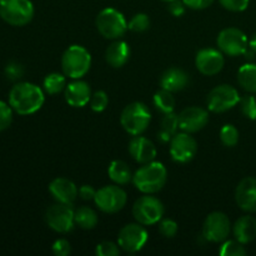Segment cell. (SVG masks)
I'll return each mask as SVG.
<instances>
[{"mask_svg":"<svg viewBox=\"0 0 256 256\" xmlns=\"http://www.w3.org/2000/svg\"><path fill=\"white\" fill-rule=\"evenodd\" d=\"M49 192L58 202L72 205L79 195L76 185L66 178H56L49 185Z\"/></svg>","mask_w":256,"mask_h":256,"instance_id":"cell-20","label":"cell"},{"mask_svg":"<svg viewBox=\"0 0 256 256\" xmlns=\"http://www.w3.org/2000/svg\"><path fill=\"white\" fill-rule=\"evenodd\" d=\"M129 152L139 164H148L156 158V148L154 142L142 135H135L129 142Z\"/></svg>","mask_w":256,"mask_h":256,"instance_id":"cell-18","label":"cell"},{"mask_svg":"<svg viewBox=\"0 0 256 256\" xmlns=\"http://www.w3.org/2000/svg\"><path fill=\"white\" fill-rule=\"evenodd\" d=\"M96 190L92 186V185H82L79 189V196L82 200H94Z\"/></svg>","mask_w":256,"mask_h":256,"instance_id":"cell-43","label":"cell"},{"mask_svg":"<svg viewBox=\"0 0 256 256\" xmlns=\"http://www.w3.org/2000/svg\"><path fill=\"white\" fill-rule=\"evenodd\" d=\"M164 205L158 198L152 196V194H145L140 196L132 205V216L139 224L144 226L154 225L162 219L164 215Z\"/></svg>","mask_w":256,"mask_h":256,"instance_id":"cell-7","label":"cell"},{"mask_svg":"<svg viewBox=\"0 0 256 256\" xmlns=\"http://www.w3.org/2000/svg\"><path fill=\"white\" fill-rule=\"evenodd\" d=\"M128 28L134 32H146V30L150 28L149 16H148L146 14H144V12L135 14L134 16L132 18V20L129 22V24H128Z\"/></svg>","mask_w":256,"mask_h":256,"instance_id":"cell-33","label":"cell"},{"mask_svg":"<svg viewBox=\"0 0 256 256\" xmlns=\"http://www.w3.org/2000/svg\"><path fill=\"white\" fill-rule=\"evenodd\" d=\"M232 232L238 242L249 244L256 238V219L250 215L239 218L232 226Z\"/></svg>","mask_w":256,"mask_h":256,"instance_id":"cell-23","label":"cell"},{"mask_svg":"<svg viewBox=\"0 0 256 256\" xmlns=\"http://www.w3.org/2000/svg\"><path fill=\"white\" fill-rule=\"evenodd\" d=\"M182 2L189 9L202 10L209 8L214 2V0H182Z\"/></svg>","mask_w":256,"mask_h":256,"instance_id":"cell-41","label":"cell"},{"mask_svg":"<svg viewBox=\"0 0 256 256\" xmlns=\"http://www.w3.org/2000/svg\"><path fill=\"white\" fill-rule=\"evenodd\" d=\"M190 82V78L186 72L180 68H170L162 72L160 78V85L162 89L169 90L172 92H178L184 90Z\"/></svg>","mask_w":256,"mask_h":256,"instance_id":"cell-21","label":"cell"},{"mask_svg":"<svg viewBox=\"0 0 256 256\" xmlns=\"http://www.w3.org/2000/svg\"><path fill=\"white\" fill-rule=\"evenodd\" d=\"M5 75L9 80H19L20 78L24 75V68L19 64V62H9L5 68Z\"/></svg>","mask_w":256,"mask_h":256,"instance_id":"cell-39","label":"cell"},{"mask_svg":"<svg viewBox=\"0 0 256 256\" xmlns=\"http://www.w3.org/2000/svg\"><path fill=\"white\" fill-rule=\"evenodd\" d=\"M75 225L84 230H92L98 225L99 218L95 210L89 206H80L79 209L75 210L74 212Z\"/></svg>","mask_w":256,"mask_h":256,"instance_id":"cell-27","label":"cell"},{"mask_svg":"<svg viewBox=\"0 0 256 256\" xmlns=\"http://www.w3.org/2000/svg\"><path fill=\"white\" fill-rule=\"evenodd\" d=\"M89 104L92 112H102L106 109L108 104H109V96H108V94L105 92L99 90V92H95L92 95V99H90Z\"/></svg>","mask_w":256,"mask_h":256,"instance_id":"cell-34","label":"cell"},{"mask_svg":"<svg viewBox=\"0 0 256 256\" xmlns=\"http://www.w3.org/2000/svg\"><path fill=\"white\" fill-rule=\"evenodd\" d=\"M232 232V224L226 214L214 212L209 214L202 224V238L210 242H224Z\"/></svg>","mask_w":256,"mask_h":256,"instance_id":"cell-12","label":"cell"},{"mask_svg":"<svg viewBox=\"0 0 256 256\" xmlns=\"http://www.w3.org/2000/svg\"><path fill=\"white\" fill-rule=\"evenodd\" d=\"M130 46L128 42L116 39L108 46L105 52V60L110 66L119 69L122 68L130 59Z\"/></svg>","mask_w":256,"mask_h":256,"instance_id":"cell-22","label":"cell"},{"mask_svg":"<svg viewBox=\"0 0 256 256\" xmlns=\"http://www.w3.org/2000/svg\"><path fill=\"white\" fill-rule=\"evenodd\" d=\"M108 174L116 185H126L132 180V174L129 165L122 160H114L110 162Z\"/></svg>","mask_w":256,"mask_h":256,"instance_id":"cell-24","label":"cell"},{"mask_svg":"<svg viewBox=\"0 0 256 256\" xmlns=\"http://www.w3.org/2000/svg\"><path fill=\"white\" fill-rule=\"evenodd\" d=\"M126 192L119 185L102 186V189L96 190V194L94 198L95 205L99 208V210H102V212H106V214L119 212L126 205Z\"/></svg>","mask_w":256,"mask_h":256,"instance_id":"cell-8","label":"cell"},{"mask_svg":"<svg viewBox=\"0 0 256 256\" xmlns=\"http://www.w3.org/2000/svg\"><path fill=\"white\" fill-rule=\"evenodd\" d=\"M154 102L155 108L162 114H168V112H172L175 109V98L172 96V92L169 90L160 89L159 92H155L154 95Z\"/></svg>","mask_w":256,"mask_h":256,"instance_id":"cell-29","label":"cell"},{"mask_svg":"<svg viewBox=\"0 0 256 256\" xmlns=\"http://www.w3.org/2000/svg\"><path fill=\"white\" fill-rule=\"evenodd\" d=\"M92 66V55L82 45H72L62 56V74L70 79H82Z\"/></svg>","mask_w":256,"mask_h":256,"instance_id":"cell-3","label":"cell"},{"mask_svg":"<svg viewBox=\"0 0 256 256\" xmlns=\"http://www.w3.org/2000/svg\"><path fill=\"white\" fill-rule=\"evenodd\" d=\"M185 6H186V5L184 4L182 0H174V2H169L168 9H169V12H172L174 16H182L185 12Z\"/></svg>","mask_w":256,"mask_h":256,"instance_id":"cell-42","label":"cell"},{"mask_svg":"<svg viewBox=\"0 0 256 256\" xmlns=\"http://www.w3.org/2000/svg\"><path fill=\"white\" fill-rule=\"evenodd\" d=\"M149 239L146 229L142 224H128L122 228L118 235V244L124 252L134 254L140 252Z\"/></svg>","mask_w":256,"mask_h":256,"instance_id":"cell-13","label":"cell"},{"mask_svg":"<svg viewBox=\"0 0 256 256\" xmlns=\"http://www.w3.org/2000/svg\"><path fill=\"white\" fill-rule=\"evenodd\" d=\"M95 254L98 256H118L120 255V246L112 242H102L96 245Z\"/></svg>","mask_w":256,"mask_h":256,"instance_id":"cell-36","label":"cell"},{"mask_svg":"<svg viewBox=\"0 0 256 256\" xmlns=\"http://www.w3.org/2000/svg\"><path fill=\"white\" fill-rule=\"evenodd\" d=\"M0 16L12 26H24L34 18V5L30 0H4L0 4Z\"/></svg>","mask_w":256,"mask_h":256,"instance_id":"cell-6","label":"cell"},{"mask_svg":"<svg viewBox=\"0 0 256 256\" xmlns=\"http://www.w3.org/2000/svg\"><path fill=\"white\" fill-rule=\"evenodd\" d=\"M2 2H4V0H0V4H2Z\"/></svg>","mask_w":256,"mask_h":256,"instance_id":"cell-47","label":"cell"},{"mask_svg":"<svg viewBox=\"0 0 256 256\" xmlns=\"http://www.w3.org/2000/svg\"><path fill=\"white\" fill-rule=\"evenodd\" d=\"M12 122V108L0 100V132L6 130Z\"/></svg>","mask_w":256,"mask_h":256,"instance_id":"cell-35","label":"cell"},{"mask_svg":"<svg viewBox=\"0 0 256 256\" xmlns=\"http://www.w3.org/2000/svg\"><path fill=\"white\" fill-rule=\"evenodd\" d=\"M74 212L75 210L72 209V205L58 202L48 208L45 212V222L48 226L54 232L59 234H66L74 229Z\"/></svg>","mask_w":256,"mask_h":256,"instance_id":"cell-9","label":"cell"},{"mask_svg":"<svg viewBox=\"0 0 256 256\" xmlns=\"http://www.w3.org/2000/svg\"><path fill=\"white\" fill-rule=\"evenodd\" d=\"M170 155L175 162L185 164L194 159L198 152V142L189 132H176L170 140Z\"/></svg>","mask_w":256,"mask_h":256,"instance_id":"cell-14","label":"cell"},{"mask_svg":"<svg viewBox=\"0 0 256 256\" xmlns=\"http://www.w3.org/2000/svg\"><path fill=\"white\" fill-rule=\"evenodd\" d=\"M242 55H244V56H245V59L249 60V62H252V60L255 59L256 52L252 49H250V48H248V49L245 50V52Z\"/></svg>","mask_w":256,"mask_h":256,"instance_id":"cell-44","label":"cell"},{"mask_svg":"<svg viewBox=\"0 0 256 256\" xmlns=\"http://www.w3.org/2000/svg\"><path fill=\"white\" fill-rule=\"evenodd\" d=\"M220 140L228 148H232L239 142V130L232 124H226L220 130Z\"/></svg>","mask_w":256,"mask_h":256,"instance_id":"cell-31","label":"cell"},{"mask_svg":"<svg viewBox=\"0 0 256 256\" xmlns=\"http://www.w3.org/2000/svg\"><path fill=\"white\" fill-rule=\"evenodd\" d=\"M240 110L245 118L250 120H256V98L254 95H245L240 98Z\"/></svg>","mask_w":256,"mask_h":256,"instance_id":"cell-32","label":"cell"},{"mask_svg":"<svg viewBox=\"0 0 256 256\" xmlns=\"http://www.w3.org/2000/svg\"><path fill=\"white\" fill-rule=\"evenodd\" d=\"M95 25H96L98 32L105 39L110 40L120 39L126 32V30L129 29L124 15L119 10L114 9V8L102 9L98 14L96 20H95Z\"/></svg>","mask_w":256,"mask_h":256,"instance_id":"cell-5","label":"cell"},{"mask_svg":"<svg viewBox=\"0 0 256 256\" xmlns=\"http://www.w3.org/2000/svg\"><path fill=\"white\" fill-rule=\"evenodd\" d=\"M219 255L222 256H244L246 255L244 244L235 240H225L224 244L220 246Z\"/></svg>","mask_w":256,"mask_h":256,"instance_id":"cell-30","label":"cell"},{"mask_svg":"<svg viewBox=\"0 0 256 256\" xmlns=\"http://www.w3.org/2000/svg\"><path fill=\"white\" fill-rule=\"evenodd\" d=\"M66 76L60 72H50L42 82L44 92L49 95H56L66 88Z\"/></svg>","mask_w":256,"mask_h":256,"instance_id":"cell-28","label":"cell"},{"mask_svg":"<svg viewBox=\"0 0 256 256\" xmlns=\"http://www.w3.org/2000/svg\"><path fill=\"white\" fill-rule=\"evenodd\" d=\"M224 64L225 59L222 52L212 48L202 49L195 56V66L202 75L206 76L219 74L224 68Z\"/></svg>","mask_w":256,"mask_h":256,"instance_id":"cell-15","label":"cell"},{"mask_svg":"<svg viewBox=\"0 0 256 256\" xmlns=\"http://www.w3.org/2000/svg\"><path fill=\"white\" fill-rule=\"evenodd\" d=\"M240 102V95L234 86L222 84L215 86L206 98V104L210 112H225L236 106Z\"/></svg>","mask_w":256,"mask_h":256,"instance_id":"cell-10","label":"cell"},{"mask_svg":"<svg viewBox=\"0 0 256 256\" xmlns=\"http://www.w3.org/2000/svg\"><path fill=\"white\" fill-rule=\"evenodd\" d=\"M92 89L86 82L74 79L66 85L64 90L65 102L72 108H82L89 104L92 99Z\"/></svg>","mask_w":256,"mask_h":256,"instance_id":"cell-19","label":"cell"},{"mask_svg":"<svg viewBox=\"0 0 256 256\" xmlns=\"http://www.w3.org/2000/svg\"><path fill=\"white\" fill-rule=\"evenodd\" d=\"M208 122H209V112L199 106L185 108L179 114V129L189 134L204 129Z\"/></svg>","mask_w":256,"mask_h":256,"instance_id":"cell-16","label":"cell"},{"mask_svg":"<svg viewBox=\"0 0 256 256\" xmlns=\"http://www.w3.org/2000/svg\"><path fill=\"white\" fill-rule=\"evenodd\" d=\"M218 46L222 54H226L229 56H239L245 52V50L249 48V40L238 28H226L222 30L218 35Z\"/></svg>","mask_w":256,"mask_h":256,"instance_id":"cell-11","label":"cell"},{"mask_svg":"<svg viewBox=\"0 0 256 256\" xmlns=\"http://www.w3.org/2000/svg\"><path fill=\"white\" fill-rule=\"evenodd\" d=\"M45 102L42 88L32 82H18L9 92V104L19 115H30L42 109Z\"/></svg>","mask_w":256,"mask_h":256,"instance_id":"cell-1","label":"cell"},{"mask_svg":"<svg viewBox=\"0 0 256 256\" xmlns=\"http://www.w3.org/2000/svg\"><path fill=\"white\" fill-rule=\"evenodd\" d=\"M162 2H174V0H162Z\"/></svg>","mask_w":256,"mask_h":256,"instance_id":"cell-46","label":"cell"},{"mask_svg":"<svg viewBox=\"0 0 256 256\" xmlns=\"http://www.w3.org/2000/svg\"><path fill=\"white\" fill-rule=\"evenodd\" d=\"M235 202L246 212H256V178H244L235 189Z\"/></svg>","mask_w":256,"mask_h":256,"instance_id":"cell-17","label":"cell"},{"mask_svg":"<svg viewBox=\"0 0 256 256\" xmlns=\"http://www.w3.org/2000/svg\"><path fill=\"white\" fill-rule=\"evenodd\" d=\"M178 129H179V115L175 114L174 112L164 114V118L162 120V128H160V132H158V139L162 144L170 142L172 138L178 132Z\"/></svg>","mask_w":256,"mask_h":256,"instance_id":"cell-25","label":"cell"},{"mask_svg":"<svg viewBox=\"0 0 256 256\" xmlns=\"http://www.w3.org/2000/svg\"><path fill=\"white\" fill-rule=\"evenodd\" d=\"M168 180L166 168L158 162L142 164L132 175L135 188L142 194H155L165 186Z\"/></svg>","mask_w":256,"mask_h":256,"instance_id":"cell-2","label":"cell"},{"mask_svg":"<svg viewBox=\"0 0 256 256\" xmlns=\"http://www.w3.org/2000/svg\"><path fill=\"white\" fill-rule=\"evenodd\" d=\"M152 122V112L144 102H135L126 105L120 115V122L126 132L135 136L142 135Z\"/></svg>","mask_w":256,"mask_h":256,"instance_id":"cell-4","label":"cell"},{"mask_svg":"<svg viewBox=\"0 0 256 256\" xmlns=\"http://www.w3.org/2000/svg\"><path fill=\"white\" fill-rule=\"evenodd\" d=\"M159 232L164 238L172 239L176 235L178 232V224L176 222L172 219H162L159 222Z\"/></svg>","mask_w":256,"mask_h":256,"instance_id":"cell-37","label":"cell"},{"mask_svg":"<svg viewBox=\"0 0 256 256\" xmlns=\"http://www.w3.org/2000/svg\"><path fill=\"white\" fill-rule=\"evenodd\" d=\"M52 252L56 256H68L72 252V246L66 239H58L52 244Z\"/></svg>","mask_w":256,"mask_h":256,"instance_id":"cell-40","label":"cell"},{"mask_svg":"<svg viewBox=\"0 0 256 256\" xmlns=\"http://www.w3.org/2000/svg\"><path fill=\"white\" fill-rule=\"evenodd\" d=\"M249 48L252 49L256 52V32L252 36V39L249 40Z\"/></svg>","mask_w":256,"mask_h":256,"instance_id":"cell-45","label":"cell"},{"mask_svg":"<svg viewBox=\"0 0 256 256\" xmlns=\"http://www.w3.org/2000/svg\"><path fill=\"white\" fill-rule=\"evenodd\" d=\"M238 82L248 92L256 94V64L242 65L238 72Z\"/></svg>","mask_w":256,"mask_h":256,"instance_id":"cell-26","label":"cell"},{"mask_svg":"<svg viewBox=\"0 0 256 256\" xmlns=\"http://www.w3.org/2000/svg\"><path fill=\"white\" fill-rule=\"evenodd\" d=\"M220 5L229 12H244L249 6L250 0H219Z\"/></svg>","mask_w":256,"mask_h":256,"instance_id":"cell-38","label":"cell"}]
</instances>
